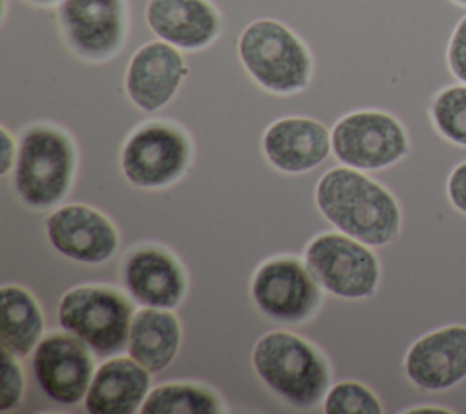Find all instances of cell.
<instances>
[{
    "mask_svg": "<svg viewBox=\"0 0 466 414\" xmlns=\"http://www.w3.org/2000/svg\"><path fill=\"white\" fill-rule=\"evenodd\" d=\"M315 195L319 210L337 230L368 246H384L399 235L397 199L355 168L326 171Z\"/></svg>",
    "mask_w": 466,
    "mask_h": 414,
    "instance_id": "cell-1",
    "label": "cell"
},
{
    "mask_svg": "<svg viewBox=\"0 0 466 414\" xmlns=\"http://www.w3.org/2000/svg\"><path fill=\"white\" fill-rule=\"evenodd\" d=\"M237 53L249 77L275 95H295L313 78L308 44L277 18H257L242 27Z\"/></svg>",
    "mask_w": 466,
    "mask_h": 414,
    "instance_id": "cell-2",
    "label": "cell"
},
{
    "mask_svg": "<svg viewBox=\"0 0 466 414\" xmlns=\"http://www.w3.org/2000/svg\"><path fill=\"white\" fill-rule=\"evenodd\" d=\"M251 359L258 378L293 407H313L329 388V368L324 357L291 332L264 334Z\"/></svg>",
    "mask_w": 466,
    "mask_h": 414,
    "instance_id": "cell-3",
    "label": "cell"
},
{
    "mask_svg": "<svg viewBox=\"0 0 466 414\" xmlns=\"http://www.w3.org/2000/svg\"><path fill=\"white\" fill-rule=\"evenodd\" d=\"M13 184L18 197L33 208L62 201L75 171V148L67 133L51 124L25 128L16 144Z\"/></svg>",
    "mask_w": 466,
    "mask_h": 414,
    "instance_id": "cell-4",
    "label": "cell"
},
{
    "mask_svg": "<svg viewBox=\"0 0 466 414\" xmlns=\"http://www.w3.org/2000/svg\"><path fill=\"white\" fill-rule=\"evenodd\" d=\"M131 303L115 288L86 285L71 288L58 305V323L100 357L127 348Z\"/></svg>",
    "mask_w": 466,
    "mask_h": 414,
    "instance_id": "cell-5",
    "label": "cell"
},
{
    "mask_svg": "<svg viewBox=\"0 0 466 414\" xmlns=\"http://www.w3.org/2000/svg\"><path fill=\"white\" fill-rule=\"evenodd\" d=\"M335 157L355 170H382L410 151L402 122L382 109H355L342 115L331 129Z\"/></svg>",
    "mask_w": 466,
    "mask_h": 414,
    "instance_id": "cell-6",
    "label": "cell"
},
{
    "mask_svg": "<svg viewBox=\"0 0 466 414\" xmlns=\"http://www.w3.org/2000/svg\"><path fill=\"white\" fill-rule=\"evenodd\" d=\"M315 281L333 295L364 299L375 294L380 266L371 248L346 233H322L304 254Z\"/></svg>",
    "mask_w": 466,
    "mask_h": 414,
    "instance_id": "cell-7",
    "label": "cell"
},
{
    "mask_svg": "<svg viewBox=\"0 0 466 414\" xmlns=\"http://www.w3.org/2000/svg\"><path fill=\"white\" fill-rule=\"evenodd\" d=\"M191 142L171 122H147L138 126L122 148V171L140 188H162L175 182L187 168Z\"/></svg>",
    "mask_w": 466,
    "mask_h": 414,
    "instance_id": "cell-8",
    "label": "cell"
},
{
    "mask_svg": "<svg viewBox=\"0 0 466 414\" xmlns=\"http://www.w3.org/2000/svg\"><path fill=\"white\" fill-rule=\"evenodd\" d=\"M127 22V0H62L58 4V24L67 47L89 62H106L120 53Z\"/></svg>",
    "mask_w": 466,
    "mask_h": 414,
    "instance_id": "cell-9",
    "label": "cell"
},
{
    "mask_svg": "<svg viewBox=\"0 0 466 414\" xmlns=\"http://www.w3.org/2000/svg\"><path fill=\"white\" fill-rule=\"evenodd\" d=\"M319 283L295 257H275L260 264L251 281L255 305L271 319L299 323L320 303Z\"/></svg>",
    "mask_w": 466,
    "mask_h": 414,
    "instance_id": "cell-10",
    "label": "cell"
},
{
    "mask_svg": "<svg viewBox=\"0 0 466 414\" xmlns=\"http://www.w3.org/2000/svg\"><path fill=\"white\" fill-rule=\"evenodd\" d=\"M33 374L40 390L58 405H76L86 398L95 374L89 348L75 336L55 332L33 350Z\"/></svg>",
    "mask_w": 466,
    "mask_h": 414,
    "instance_id": "cell-11",
    "label": "cell"
},
{
    "mask_svg": "<svg viewBox=\"0 0 466 414\" xmlns=\"http://www.w3.org/2000/svg\"><path fill=\"white\" fill-rule=\"evenodd\" d=\"M189 67L177 46L166 40H149L131 57L126 69V93L146 113L162 109L177 95Z\"/></svg>",
    "mask_w": 466,
    "mask_h": 414,
    "instance_id": "cell-12",
    "label": "cell"
},
{
    "mask_svg": "<svg viewBox=\"0 0 466 414\" xmlns=\"http://www.w3.org/2000/svg\"><path fill=\"white\" fill-rule=\"evenodd\" d=\"M46 233L58 254L87 264L107 261L118 246L111 221L86 204H66L51 212Z\"/></svg>",
    "mask_w": 466,
    "mask_h": 414,
    "instance_id": "cell-13",
    "label": "cell"
},
{
    "mask_svg": "<svg viewBox=\"0 0 466 414\" xmlns=\"http://www.w3.org/2000/svg\"><path fill=\"white\" fill-rule=\"evenodd\" d=\"M404 372L420 390L441 392L466 379V325H450L419 337L406 352Z\"/></svg>",
    "mask_w": 466,
    "mask_h": 414,
    "instance_id": "cell-14",
    "label": "cell"
},
{
    "mask_svg": "<svg viewBox=\"0 0 466 414\" xmlns=\"http://www.w3.org/2000/svg\"><path fill=\"white\" fill-rule=\"evenodd\" d=\"M144 20L151 33L178 49L198 51L222 31V16L211 0H147Z\"/></svg>",
    "mask_w": 466,
    "mask_h": 414,
    "instance_id": "cell-15",
    "label": "cell"
},
{
    "mask_svg": "<svg viewBox=\"0 0 466 414\" xmlns=\"http://www.w3.org/2000/svg\"><path fill=\"white\" fill-rule=\"evenodd\" d=\"M262 150L275 168L288 173H302L328 157L331 133L317 119L288 115L266 128Z\"/></svg>",
    "mask_w": 466,
    "mask_h": 414,
    "instance_id": "cell-16",
    "label": "cell"
},
{
    "mask_svg": "<svg viewBox=\"0 0 466 414\" xmlns=\"http://www.w3.org/2000/svg\"><path fill=\"white\" fill-rule=\"evenodd\" d=\"M124 283L142 306L175 308L186 294V275L178 261L162 248L144 246L127 255Z\"/></svg>",
    "mask_w": 466,
    "mask_h": 414,
    "instance_id": "cell-17",
    "label": "cell"
},
{
    "mask_svg": "<svg viewBox=\"0 0 466 414\" xmlns=\"http://www.w3.org/2000/svg\"><path fill=\"white\" fill-rule=\"evenodd\" d=\"M149 370L129 357H109L93 374L84 407L91 414H135L149 394Z\"/></svg>",
    "mask_w": 466,
    "mask_h": 414,
    "instance_id": "cell-18",
    "label": "cell"
},
{
    "mask_svg": "<svg viewBox=\"0 0 466 414\" xmlns=\"http://www.w3.org/2000/svg\"><path fill=\"white\" fill-rule=\"evenodd\" d=\"M180 347V325L166 308L142 306L135 312L127 354L149 372L164 370L177 356Z\"/></svg>",
    "mask_w": 466,
    "mask_h": 414,
    "instance_id": "cell-19",
    "label": "cell"
},
{
    "mask_svg": "<svg viewBox=\"0 0 466 414\" xmlns=\"http://www.w3.org/2000/svg\"><path fill=\"white\" fill-rule=\"evenodd\" d=\"M2 348L25 357L36 348L44 332V316L31 292L18 285H5L0 292Z\"/></svg>",
    "mask_w": 466,
    "mask_h": 414,
    "instance_id": "cell-20",
    "label": "cell"
},
{
    "mask_svg": "<svg viewBox=\"0 0 466 414\" xmlns=\"http://www.w3.org/2000/svg\"><path fill=\"white\" fill-rule=\"evenodd\" d=\"M142 414H218L220 398L208 387L195 383H166L149 390Z\"/></svg>",
    "mask_w": 466,
    "mask_h": 414,
    "instance_id": "cell-21",
    "label": "cell"
},
{
    "mask_svg": "<svg viewBox=\"0 0 466 414\" xmlns=\"http://www.w3.org/2000/svg\"><path fill=\"white\" fill-rule=\"evenodd\" d=\"M435 129L450 142L466 148V84L441 89L430 106Z\"/></svg>",
    "mask_w": 466,
    "mask_h": 414,
    "instance_id": "cell-22",
    "label": "cell"
},
{
    "mask_svg": "<svg viewBox=\"0 0 466 414\" xmlns=\"http://www.w3.org/2000/svg\"><path fill=\"white\" fill-rule=\"evenodd\" d=\"M326 414H380V399L366 385L357 381H340L328 388L324 396Z\"/></svg>",
    "mask_w": 466,
    "mask_h": 414,
    "instance_id": "cell-23",
    "label": "cell"
},
{
    "mask_svg": "<svg viewBox=\"0 0 466 414\" xmlns=\"http://www.w3.org/2000/svg\"><path fill=\"white\" fill-rule=\"evenodd\" d=\"M24 394V372L16 356L2 348V383H0V410L7 412L18 407Z\"/></svg>",
    "mask_w": 466,
    "mask_h": 414,
    "instance_id": "cell-24",
    "label": "cell"
},
{
    "mask_svg": "<svg viewBox=\"0 0 466 414\" xmlns=\"http://www.w3.org/2000/svg\"><path fill=\"white\" fill-rule=\"evenodd\" d=\"M446 62L451 75L466 84V15L457 22L446 49Z\"/></svg>",
    "mask_w": 466,
    "mask_h": 414,
    "instance_id": "cell-25",
    "label": "cell"
},
{
    "mask_svg": "<svg viewBox=\"0 0 466 414\" xmlns=\"http://www.w3.org/2000/svg\"><path fill=\"white\" fill-rule=\"evenodd\" d=\"M446 193L450 202L462 213H466V160L459 162L446 182Z\"/></svg>",
    "mask_w": 466,
    "mask_h": 414,
    "instance_id": "cell-26",
    "label": "cell"
},
{
    "mask_svg": "<svg viewBox=\"0 0 466 414\" xmlns=\"http://www.w3.org/2000/svg\"><path fill=\"white\" fill-rule=\"evenodd\" d=\"M16 148L15 146V139L11 137L9 129L5 126L0 128V175H5L11 171V168H15V160H16Z\"/></svg>",
    "mask_w": 466,
    "mask_h": 414,
    "instance_id": "cell-27",
    "label": "cell"
},
{
    "mask_svg": "<svg viewBox=\"0 0 466 414\" xmlns=\"http://www.w3.org/2000/svg\"><path fill=\"white\" fill-rule=\"evenodd\" d=\"M404 412L408 414H415V412H441V414H451L455 410L448 409V407H442V405H422V407H411V409H406Z\"/></svg>",
    "mask_w": 466,
    "mask_h": 414,
    "instance_id": "cell-28",
    "label": "cell"
},
{
    "mask_svg": "<svg viewBox=\"0 0 466 414\" xmlns=\"http://www.w3.org/2000/svg\"><path fill=\"white\" fill-rule=\"evenodd\" d=\"M33 5H38V7H46V5H55V4H60L62 0H25Z\"/></svg>",
    "mask_w": 466,
    "mask_h": 414,
    "instance_id": "cell-29",
    "label": "cell"
},
{
    "mask_svg": "<svg viewBox=\"0 0 466 414\" xmlns=\"http://www.w3.org/2000/svg\"><path fill=\"white\" fill-rule=\"evenodd\" d=\"M455 4H461V5H466V0H453Z\"/></svg>",
    "mask_w": 466,
    "mask_h": 414,
    "instance_id": "cell-30",
    "label": "cell"
}]
</instances>
